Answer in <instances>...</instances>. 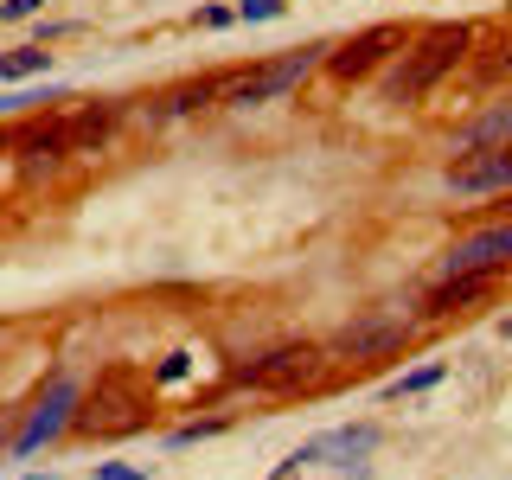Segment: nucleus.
Wrapping results in <instances>:
<instances>
[{"label": "nucleus", "mask_w": 512, "mask_h": 480, "mask_svg": "<svg viewBox=\"0 0 512 480\" xmlns=\"http://www.w3.org/2000/svg\"><path fill=\"white\" fill-rule=\"evenodd\" d=\"M468 45H474V26H468V20H436V26H423V32L410 39V52L397 58L391 71H384L378 103H391V109H416L448 71H455L461 58H468Z\"/></svg>", "instance_id": "nucleus-1"}, {"label": "nucleus", "mask_w": 512, "mask_h": 480, "mask_svg": "<svg viewBox=\"0 0 512 480\" xmlns=\"http://www.w3.org/2000/svg\"><path fill=\"white\" fill-rule=\"evenodd\" d=\"M77 410H84V384H77V372H52L39 391H32L26 410H13L7 455L26 461V455H39V448H52L58 436H71V429H77Z\"/></svg>", "instance_id": "nucleus-2"}, {"label": "nucleus", "mask_w": 512, "mask_h": 480, "mask_svg": "<svg viewBox=\"0 0 512 480\" xmlns=\"http://www.w3.org/2000/svg\"><path fill=\"white\" fill-rule=\"evenodd\" d=\"M327 52H333V45L308 39V45H295V52H282V58H256L250 71L231 77V90H224V109H256V103H276V96L301 90L314 71H327Z\"/></svg>", "instance_id": "nucleus-3"}, {"label": "nucleus", "mask_w": 512, "mask_h": 480, "mask_svg": "<svg viewBox=\"0 0 512 480\" xmlns=\"http://www.w3.org/2000/svg\"><path fill=\"white\" fill-rule=\"evenodd\" d=\"M327 359H333V352L320 346V340H282V346L256 352V359H244V365H231V372H224V384H231V391L288 397V391H301V384H308Z\"/></svg>", "instance_id": "nucleus-4"}, {"label": "nucleus", "mask_w": 512, "mask_h": 480, "mask_svg": "<svg viewBox=\"0 0 512 480\" xmlns=\"http://www.w3.org/2000/svg\"><path fill=\"white\" fill-rule=\"evenodd\" d=\"M416 333H423V320L416 314H391V308H372V314H359L352 327H340L327 340L333 359H346V365H372V359H397Z\"/></svg>", "instance_id": "nucleus-5"}, {"label": "nucleus", "mask_w": 512, "mask_h": 480, "mask_svg": "<svg viewBox=\"0 0 512 480\" xmlns=\"http://www.w3.org/2000/svg\"><path fill=\"white\" fill-rule=\"evenodd\" d=\"M410 39H416V26H397V20L365 26V32H352L346 45H333V52H327V77L352 90V84H365L372 71H384L391 58H404V52H410Z\"/></svg>", "instance_id": "nucleus-6"}, {"label": "nucleus", "mask_w": 512, "mask_h": 480, "mask_svg": "<svg viewBox=\"0 0 512 480\" xmlns=\"http://www.w3.org/2000/svg\"><path fill=\"white\" fill-rule=\"evenodd\" d=\"M500 282H506V263H493V269H468V276H436V288L423 295L416 320H423V327H436V320H455V314H468L474 301L500 295Z\"/></svg>", "instance_id": "nucleus-7"}, {"label": "nucleus", "mask_w": 512, "mask_h": 480, "mask_svg": "<svg viewBox=\"0 0 512 480\" xmlns=\"http://www.w3.org/2000/svg\"><path fill=\"white\" fill-rule=\"evenodd\" d=\"M231 77H237V71H205V77H186V84H173V90L148 96V103H141V122H180V116H199V109L224 103Z\"/></svg>", "instance_id": "nucleus-8"}, {"label": "nucleus", "mask_w": 512, "mask_h": 480, "mask_svg": "<svg viewBox=\"0 0 512 480\" xmlns=\"http://www.w3.org/2000/svg\"><path fill=\"white\" fill-rule=\"evenodd\" d=\"M448 192H455V199H500V192H512V148L448 160Z\"/></svg>", "instance_id": "nucleus-9"}, {"label": "nucleus", "mask_w": 512, "mask_h": 480, "mask_svg": "<svg viewBox=\"0 0 512 480\" xmlns=\"http://www.w3.org/2000/svg\"><path fill=\"white\" fill-rule=\"evenodd\" d=\"M13 154L26 167H64L77 154L71 141V116H39V122H13Z\"/></svg>", "instance_id": "nucleus-10"}, {"label": "nucleus", "mask_w": 512, "mask_h": 480, "mask_svg": "<svg viewBox=\"0 0 512 480\" xmlns=\"http://www.w3.org/2000/svg\"><path fill=\"white\" fill-rule=\"evenodd\" d=\"M493 148H512V96L487 103L474 122H461L448 135V160H474V154H493Z\"/></svg>", "instance_id": "nucleus-11"}, {"label": "nucleus", "mask_w": 512, "mask_h": 480, "mask_svg": "<svg viewBox=\"0 0 512 480\" xmlns=\"http://www.w3.org/2000/svg\"><path fill=\"white\" fill-rule=\"evenodd\" d=\"M512 256V224H487V231H474V237H461V244H448L442 250V269L436 276H468V269H493V263H506Z\"/></svg>", "instance_id": "nucleus-12"}, {"label": "nucleus", "mask_w": 512, "mask_h": 480, "mask_svg": "<svg viewBox=\"0 0 512 480\" xmlns=\"http://www.w3.org/2000/svg\"><path fill=\"white\" fill-rule=\"evenodd\" d=\"M116 122H122V103H84L71 116V141H77V154H103L109 148V135H116Z\"/></svg>", "instance_id": "nucleus-13"}, {"label": "nucleus", "mask_w": 512, "mask_h": 480, "mask_svg": "<svg viewBox=\"0 0 512 480\" xmlns=\"http://www.w3.org/2000/svg\"><path fill=\"white\" fill-rule=\"evenodd\" d=\"M442 378H448V359H423V365H410V372H397L378 397L384 404H404V397H423L429 384H442Z\"/></svg>", "instance_id": "nucleus-14"}, {"label": "nucleus", "mask_w": 512, "mask_h": 480, "mask_svg": "<svg viewBox=\"0 0 512 480\" xmlns=\"http://www.w3.org/2000/svg\"><path fill=\"white\" fill-rule=\"evenodd\" d=\"M52 71V52H45V45H13L7 58H0V84L7 90H20L26 77H45Z\"/></svg>", "instance_id": "nucleus-15"}, {"label": "nucleus", "mask_w": 512, "mask_h": 480, "mask_svg": "<svg viewBox=\"0 0 512 480\" xmlns=\"http://www.w3.org/2000/svg\"><path fill=\"white\" fill-rule=\"evenodd\" d=\"M231 429V416H199V423H180L167 436V448H192V442H212V436H224Z\"/></svg>", "instance_id": "nucleus-16"}, {"label": "nucleus", "mask_w": 512, "mask_h": 480, "mask_svg": "<svg viewBox=\"0 0 512 480\" xmlns=\"http://www.w3.org/2000/svg\"><path fill=\"white\" fill-rule=\"evenodd\" d=\"M186 378H192V352H167L154 365V384H186Z\"/></svg>", "instance_id": "nucleus-17"}, {"label": "nucleus", "mask_w": 512, "mask_h": 480, "mask_svg": "<svg viewBox=\"0 0 512 480\" xmlns=\"http://www.w3.org/2000/svg\"><path fill=\"white\" fill-rule=\"evenodd\" d=\"M288 13V0H237V20L256 26V20H282Z\"/></svg>", "instance_id": "nucleus-18"}, {"label": "nucleus", "mask_w": 512, "mask_h": 480, "mask_svg": "<svg viewBox=\"0 0 512 480\" xmlns=\"http://www.w3.org/2000/svg\"><path fill=\"white\" fill-rule=\"evenodd\" d=\"M77 32H90V20H45V26H39V45H58V39H77Z\"/></svg>", "instance_id": "nucleus-19"}, {"label": "nucleus", "mask_w": 512, "mask_h": 480, "mask_svg": "<svg viewBox=\"0 0 512 480\" xmlns=\"http://www.w3.org/2000/svg\"><path fill=\"white\" fill-rule=\"evenodd\" d=\"M192 26H205V32H224V26H237V7H199V13H192Z\"/></svg>", "instance_id": "nucleus-20"}, {"label": "nucleus", "mask_w": 512, "mask_h": 480, "mask_svg": "<svg viewBox=\"0 0 512 480\" xmlns=\"http://www.w3.org/2000/svg\"><path fill=\"white\" fill-rule=\"evenodd\" d=\"M39 7H45V0H0V20H7V26H20V20H32Z\"/></svg>", "instance_id": "nucleus-21"}, {"label": "nucleus", "mask_w": 512, "mask_h": 480, "mask_svg": "<svg viewBox=\"0 0 512 480\" xmlns=\"http://www.w3.org/2000/svg\"><path fill=\"white\" fill-rule=\"evenodd\" d=\"M96 480H148V468H128V461H96Z\"/></svg>", "instance_id": "nucleus-22"}, {"label": "nucleus", "mask_w": 512, "mask_h": 480, "mask_svg": "<svg viewBox=\"0 0 512 480\" xmlns=\"http://www.w3.org/2000/svg\"><path fill=\"white\" fill-rule=\"evenodd\" d=\"M480 84H500V77H512V45H506V58H493V64H480Z\"/></svg>", "instance_id": "nucleus-23"}, {"label": "nucleus", "mask_w": 512, "mask_h": 480, "mask_svg": "<svg viewBox=\"0 0 512 480\" xmlns=\"http://www.w3.org/2000/svg\"><path fill=\"white\" fill-rule=\"evenodd\" d=\"M493 212H500L493 224H512V192H500V205H493Z\"/></svg>", "instance_id": "nucleus-24"}, {"label": "nucleus", "mask_w": 512, "mask_h": 480, "mask_svg": "<svg viewBox=\"0 0 512 480\" xmlns=\"http://www.w3.org/2000/svg\"><path fill=\"white\" fill-rule=\"evenodd\" d=\"M13 480H58V474H13Z\"/></svg>", "instance_id": "nucleus-25"}, {"label": "nucleus", "mask_w": 512, "mask_h": 480, "mask_svg": "<svg viewBox=\"0 0 512 480\" xmlns=\"http://www.w3.org/2000/svg\"><path fill=\"white\" fill-rule=\"evenodd\" d=\"M500 333H506V340H512V320H500Z\"/></svg>", "instance_id": "nucleus-26"}]
</instances>
